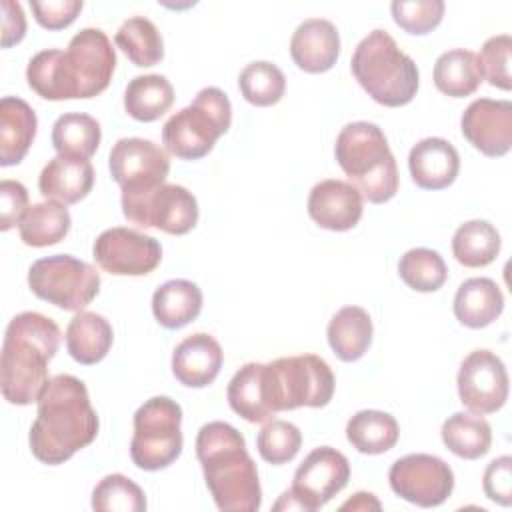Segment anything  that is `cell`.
<instances>
[{
	"label": "cell",
	"instance_id": "6da1fadb",
	"mask_svg": "<svg viewBox=\"0 0 512 512\" xmlns=\"http://www.w3.org/2000/svg\"><path fill=\"white\" fill-rule=\"evenodd\" d=\"M98 414L84 382L72 374L52 376L40 398L30 428V450L48 466L64 464L98 436Z\"/></svg>",
	"mask_w": 512,
	"mask_h": 512
},
{
	"label": "cell",
	"instance_id": "7a4b0ae2",
	"mask_svg": "<svg viewBox=\"0 0 512 512\" xmlns=\"http://www.w3.org/2000/svg\"><path fill=\"white\" fill-rule=\"evenodd\" d=\"M196 456L206 486L224 512H256L262 488L244 436L228 422H208L198 430Z\"/></svg>",
	"mask_w": 512,
	"mask_h": 512
},
{
	"label": "cell",
	"instance_id": "3957f363",
	"mask_svg": "<svg viewBox=\"0 0 512 512\" xmlns=\"http://www.w3.org/2000/svg\"><path fill=\"white\" fill-rule=\"evenodd\" d=\"M58 324L40 312H20L6 328L0 360V388L6 402H38L48 378V364L60 346Z\"/></svg>",
	"mask_w": 512,
	"mask_h": 512
},
{
	"label": "cell",
	"instance_id": "277c9868",
	"mask_svg": "<svg viewBox=\"0 0 512 512\" xmlns=\"http://www.w3.org/2000/svg\"><path fill=\"white\" fill-rule=\"evenodd\" d=\"M336 162L360 196L382 204L398 192V166L384 132L372 122L346 124L334 146Z\"/></svg>",
	"mask_w": 512,
	"mask_h": 512
},
{
	"label": "cell",
	"instance_id": "5b68a950",
	"mask_svg": "<svg viewBox=\"0 0 512 512\" xmlns=\"http://www.w3.org/2000/svg\"><path fill=\"white\" fill-rule=\"evenodd\" d=\"M350 68L368 96L382 106H406L418 92V66L386 30H372L358 42Z\"/></svg>",
	"mask_w": 512,
	"mask_h": 512
},
{
	"label": "cell",
	"instance_id": "8992f818",
	"mask_svg": "<svg viewBox=\"0 0 512 512\" xmlns=\"http://www.w3.org/2000/svg\"><path fill=\"white\" fill-rule=\"evenodd\" d=\"M266 402L272 414L294 408H322L332 400L334 374L316 354L276 358L262 364Z\"/></svg>",
	"mask_w": 512,
	"mask_h": 512
},
{
	"label": "cell",
	"instance_id": "52a82bcc",
	"mask_svg": "<svg viewBox=\"0 0 512 512\" xmlns=\"http://www.w3.org/2000/svg\"><path fill=\"white\" fill-rule=\"evenodd\" d=\"M232 124V106L228 96L214 86L202 88L190 106L174 112L164 128L162 142L166 150L182 160L206 156L216 140Z\"/></svg>",
	"mask_w": 512,
	"mask_h": 512
},
{
	"label": "cell",
	"instance_id": "ba28073f",
	"mask_svg": "<svg viewBox=\"0 0 512 512\" xmlns=\"http://www.w3.org/2000/svg\"><path fill=\"white\" fill-rule=\"evenodd\" d=\"M182 452V408L168 396H154L134 412L130 458L140 470L170 466Z\"/></svg>",
	"mask_w": 512,
	"mask_h": 512
},
{
	"label": "cell",
	"instance_id": "9c48e42d",
	"mask_svg": "<svg viewBox=\"0 0 512 512\" xmlns=\"http://www.w3.org/2000/svg\"><path fill=\"white\" fill-rule=\"evenodd\" d=\"M28 286L34 296L62 310L80 312L100 290V274L84 260L70 254H54L36 260L28 268Z\"/></svg>",
	"mask_w": 512,
	"mask_h": 512
},
{
	"label": "cell",
	"instance_id": "30bf717a",
	"mask_svg": "<svg viewBox=\"0 0 512 512\" xmlns=\"http://www.w3.org/2000/svg\"><path fill=\"white\" fill-rule=\"evenodd\" d=\"M350 480L348 458L332 446L314 448L294 472L292 486L272 506L274 510L314 512L330 502Z\"/></svg>",
	"mask_w": 512,
	"mask_h": 512
},
{
	"label": "cell",
	"instance_id": "8fae6325",
	"mask_svg": "<svg viewBox=\"0 0 512 512\" xmlns=\"http://www.w3.org/2000/svg\"><path fill=\"white\" fill-rule=\"evenodd\" d=\"M122 214L140 228L182 236L198 222V202L184 186L162 184L146 192H122Z\"/></svg>",
	"mask_w": 512,
	"mask_h": 512
},
{
	"label": "cell",
	"instance_id": "7c38bea8",
	"mask_svg": "<svg viewBox=\"0 0 512 512\" xmlns=\"http://www.w3.org/2000/svg\"><path fill=\"white\" fill-rule=\"evenodd\" d=\"M390 488L410 504L432 508L448 500L454 490V472L438 456L408 454L398 458L388 472Z\"/></svg>",
	"mask_w": 512,
	"mask_h": 512
},
{
	"label": "cell",
	"instance_id": "4fadbf2b",
	"mask_svg": "<svg viewBox=\"0 0 512 512\" xmlns=\"http://www.w3.org/2000/svg\"><path fill=\"white\" fill-rule=\"evenodd\" d=\"M64 60L76 98H94L104 92L116 68V52L100 28H84L74 34Z\"/></svg>",
	"mask_w": 512,
	"mask_h": 512
},
{
	"label": "cell",
	"instance_id": "5bb4252c",
	"mask_svg": "<svg viewBox=\"0 0 512 512\" xmlns=\"http://www.w3.org/2000/svg\"><path fill=\"white\" fill-rule=\"evenodd\" d=\"M114 182L122 192H146L166 184L170 158L146 138H120L108 156Z\"/></svg>",
	"mask_w": 512,
	"mask_h": 512
},
{
	"label": "cell",
	"instance_id": "9a60e30c",
	"mask_svg": "<svg viewBox=\"0 0 512 512\" xmlns=\"http://www.w3.org/2000/svg\"><path fill=\"white\" fill-rule=\"evenodd\" d=\"M96 264L116 276L150 274L162 260V246L156 238L132 228H108L92 246Z\"/></svg>",
	"mask_w": 512,
	"mask_h": 512
},
{
	"label": "cell",
	"instance_id": "2e32d148",
	"mask_svg": "<svg viewBox=\"0 0 512 512\" xmlns=\"http://www.w3.org/2000/svg\"><path fill=\"white\" fill-rule=\"evenodd\" d=\"M460 402L474 414L498 412L508 400L506 366L490 350L470 352L458 370Z\"/></svg>",
	"mask_w": 512,
	"mask_h": 512
},
{
	"label": "cell",
	"instance_id": "e0dca14e",
	"mask_svg": "<svg viewBox=\"0 0 512 512\" xmlns=\"http://www.w3.org/2000/svg\"><path fill=\"white\" fill-rule=\"evenodd\" d=\"M464 138L484 156L500 158L512 146V102L478 98L460 118Z\"/></svg>",
	"mask_w": 512,
	"mask_h": 512
},
{
	"label": "cell",
	"instance_id": "ac0fdd59",
	"mask_svg": "<svg viewBox=\"0 0 512 512\" xmlns=\"http://www.w3.org/2000/svg\"><path fill=\"white\" fill-rule=\"evenodd\" d=\"M362 196L344 180H320L308 196L310 218L326 230L346 232L352 230L362 218Z\"/></svg>",
	"mask_w": 512,
	"mask_h": 512
},
{
	"label": "cell",
	"instance_id": "d6986e66",
	"mask_svg": "<svg viewBox=\"0 0 512 512\" xmlns=\"http://www.w3.org/2000/svg\"><path fill=\"white\" fill-rule=\"evenodd\" d=\"M340 54V34L330 20L308 18L290 38V56L294 64L308 74L330 70Z\"/></svg>",
	"mask_w": 512,
	"mask_h": 512
},
{
	"label": "cell",
	"instance_id": "ffe728a7",
	"mask_svg": "<svg viewBox=\"0 0 512 512\" xmlns=\"http://www.w3.org/2000/svg\"><path fill=\"white\" fill-rule=\"evenodd\" d=\"M222 360L224 354L218 340L206 332H196L174 348L172 374L188 388H204L216 380Z\"/></svg>",
	"mask_w": 512,
	"mask_h": 512
},
{
	"label": "cell",
	"instance_id": "44dd1931",
	"mask_svg": "<svg viewBox=\"0 0 512 512\" xmlns=\"http://www.w3.org/2000/svg\"><path fill=\"white\" fill-rule=\"evenodd\" d=\"M408 168L416 186L424 190H442L456 180L460 156L448 140L430 136L412 146Z\"/></svg>",
	"mask_w": 512,
	"mask_h": 512
},
{
	"label": "cell",
	"instance_id": "7402d4cb",
	"mask_svg": "<svg viewBox=\"0 0 512 512\" xmlns=\"http://www.w3.org/2000/svg\"><path fill=\"white\" fill-rule=\"evenodd\" d=\"M94 186V168L88 158L54 156L40 172L38 188L46 200L76 204L88 196Z\"/></svg>",
	"mask_w": 512,
	"mask_h": 512
},
{
	"label": "cell",
	"instance_id": "603a6c76",
	"mask_svg": "<svg viewBox=\"0 0 512 512\" xmlns=\"http://www.w3.org/2000/svg\"><path fill=\"white\" fill-rule=\"evenodd\" d=\"M38 118L34 108L16 96L0 100V164L14 166L22 162L34 142Z\"/></svg>",
	"mask_w": 512,
	"mask_h": 512
},
{
	"label": "cell",
	"instance_id": "cb8c5ba5",
	"mask_svg": "<svg viewBox=\"0 0 512 512\" xmlns=\"http://www.w3.org/2000/svg\"><path fill=\"white\" fill-rule=\"evenodd\" d=\"M504 310V294L492 278H468L454 294V316L466 328H484Z\"/></svg>",
	"mask_w": 512,
	"mask_h": 512
},
{
	"label": "cell",
	"instance_id": "d4e9b609",
	"mask_svg": "<svg viewBox=\"0 0 512 512\" xmlns=\"http://www.w3.org/2000/svg\"><path fill=\"white\" fill-rule=\"evenodd\" d=\"M372 320L360 306L340 308L328 322V344L342 362L360 360L372 344Z\"/></svg>",
	"mask_w": 512,
	"mask_h": 512
},
{
	"label": "cell",
	"instance_id": "484cf974",
	"mask_svg": "<svg viewBox=\"0 0 512 512\" xmlns=\"http://www.w3.org/2000/svg\"><path fill=\"white\" fill-rule=\"evenodd\" d=\"M112 340L114 332L110 322L96 312L80 310L66 328V350L84 366L104 360L112 348Z\"/></svg>",
	"mask_w": 512,
	"mask_h": 512
},
{
	"label": "cell",
	"instance_id": "4316f807",
	"mask_svg": "<svg viewBox=\"0 0 512 512\" xmlns=\"http://www.w3.org/2000/svg\"><path fill=\"white\" fill-rule=\"evenodd\" d=\"M202 310V290L184 278L168 280L152 294V312L160 326L178 330L198 318Z\"/></svg>",
	"mask_w": 512,
	"mask_h": 512
},
{
	"label": "cell",
	"instance_id": "83f0119b",
	"mask_svg": "<svg viewBox=\"0 0 512 512\" xmlns=\"http://www.w3.org/2000/svg\"><path fill=\"white\" fill-rule=\"evenodd\" d=\"M484 74L478 54L464 48H454L438 56L434 64V84L450 98H466L478 90Z\"/></svg>",
	"mask_w": 512,
	"mask_h": 512
},
{
	"label": "cell",
	"instance_id": "f1b7e54d",
	"mask_svg": "<svg viewBox=\"0 0 512 512\" xmlns=\"http://www.w3.org/2000/svg\"><path fill=\"white\" fill-rule=\"evenodd\" d=\"M174 104V88L166 76L144 74L128 82L124 90V110L138 122H154Z\"/></svg>",
	"mask_w": 512,
	"mask_h": 512
},
{
	"label": "cell",
	"instance_id": "f546056e",
	"mask_svg": "<svg viewBox=\"0 0 512 512\" xmlns=\"http://www.w3.org/2000/svg\"><path fill=\"white\" fill-rule=\"evenodd\" d=\"M70 224L72 220L66 204L58 200H46L28 206L18 224V232L20 240L26 246L44 248L64 240V236L70 230Z\"/></svg>",
	"mask_w": 512,
	"mask_h": 512
},
{
	"label": "cell",
	"instance_id": "4dcf8cb0",
	"mask_svg": "<svg viewBox=\"0 0 512 512\" xmlns=\"http://www.w3.org/2000/svg\"><path fill=\"white\" fill-rule=\"evenodd\" d=\"M444 446L464 460H476L490 450L492 428L482 414L454 412L442 424Z\"/></svg>",
	"mask_w": 512,
	"mask_h": 512
},
{
	"label": "cell",
	"instance_id": "1f68e13d",
	"mask_svg": "<svg viewBox=\"0 0 512 512\" xmlns=\"http://www.w3.org/2000/svg\"><path fill=\"white\" fill-rule=\"evenodd\" d=\"M230 408L248 422H268L274 414L268 408L262 364L248 362L244 364L228 382L226 388Z\"/></svg>",
	"mask_w": 512,
	"mask_h": 512
},
{
	"label": "cell",
	"instance_id": "d6a6232c",
	"mask_svg": "<svg viewBox=\"0 0 512 512\" xmlns=\"http://www.w3.org/2000/svg\"><path fill=\"white\" fill-rule=\"evenodd\" d=\"M400 428L392 414L360 410L346 424V438L362 454H384L398 442Z\"/></svg>",
	"mask_w": 512,
	"mask_h": 512
},
{
	"label": "cell",
	"instance_id": "836d02e7",
	"mask_svg": "<svg viewBox=\"0 0 512 512\" xmlns=\"http://www.w3.org/2000/svg\"><path fill=\"white\" fill-rule=\"evenodd\" d=\"M28 86L44 100H72L76 98L74 86L66 72L64 52L56 48L34 54L26 68Z\"/></svg>",
	"mask_w": 512,
	"mask_h": 512
},
{
	"label": "cell",
	"instance_id": "e575fe53",
	"mask_svg": "<svg viewBox=\"0 0 512 512\" xmlns=\"http://www.w3.org/2000/svg\"><path fill=\"white\" fill-rule=\"evenodd\" d=\"M102 140L96 118L84 112H66L52 126V146L62 156L90 158Z\"/></svg>",
	"mask_w": 512,
	"mask_h": 512
},
{
	"label": "cell",
	"instance_id": "d590c367",
	"mask_svg": "<svg viewBox=\"0 0 512 512\" xmlns=\"http://www.w3.org/2000/svg\"><path fill=\"white\" fill-rule=\"evenodd\" d=\"M500 252V234L486 220H470L456 228L452 236V254L466 268H482L496 260Z\"/></svg>",
	"mask_w": 512,
	"mask_h": 512
},
{
	"label": "cell",
	"instance_id": "8d00e7d4",
	"mask_svg": "<svg viewBox=\"0 0 512 512\" xmlns=\"http://www.w3.org/2000/svg\"><path fill=\"white\" fill-rule=\"evenodd\" d=\"M116 46L134 66H154L164 58V42L156 24L144 16H132L122 22L114 36Z\"/></svg>",
	"mask_w": 512,
	"mask_h": 512
},
{
	"label": "cell",
	"instance_id": "74e56055",
	"mask_svg": "<svg viewBox=\"0 0 512 512\" xmlns=\"http://www.w3.org/2000/svg\"><path fill=\"white\" fill-rule=\"evenodd\" d=\"M398 274L416 292H436L448 278L444 258L430 248H412L398 262Z\"/></svg>",
	"mask_w": 512,
	"mask_h": 512
},
{
	"label": "cell",
	"instance_id": "f35d334b",
	"mask_svg": "<svg viewBox=\"0 0 512 512\" xmlns=\"http://www.w3.org/2000/svg\"><path fill=\"white\" fill-rule=\"evenodd\" d=\"M238 88L246 102L264 108L280 102L286 90V78L276 64L258 60L250 62L238 74Z\"/></svg>",
	"mask_w": 512,
	"mask_h": 512
},
{
	"label": "cell",
	"instance_id": "ab89813d",
	"mask_svg": "<svg viewBox=\"0 0 512 512\" xmlns=\"http://www.w3.org/2000/svg\"><path fill=\"white\" fill-rule=\"evenodd\" d=\"M92 508L98 512H144L146 496L124 474H108L92 490Z\"/></svg>",
	"mask_w": 512,
	"mask_h": 512
},
{
	"label": "cell",
	"instance_id": "60d3db41",
	"mask_svg": "<svg viewBox=\"0 0 512 512\" xmlns=\"http://www.w3.org/2000/svg\"><path fill=\"white\" fill-rule=\"evenodd\" d=\"M302 446L300 430L286 420H270L256 436V448L264 462L280 466L296 458Z\"/></svg>",
	"mask_w": 512,
	"mask_h": 512
},
{
	"label": "cell",
	"instance_id": "b9f144b4",
	"mask_svg": "<svg viewBox=\"0 0 512 512\" xmlns=\"http://www.w3.org/2000/svg\"><path fill=\"white\" fill-rule=\"evenodd\" d=\"M394 22L408 34L432 32L444 16L442 0H394L390 4Z\"/></svg>",
	"mask_w": 512,
	"mask_h": 512
},
{
	"label": "cell",
	"instance_id": "7bdbcfd3",
	"mask_svg": "<svg viewBox=\"0 0 512 512\" xmlns=\"http://www.w3.org/2000/svg\"><path fill=\"white\" fill-rule=\"evenodd\" d=\"M510 52H512L510 34H498V36L488 38L484 42L480 54H478L484 78L500 90H510L512 88Z\"/></svg>",
	"mask_w": 512,
	"mask_h": 512
},
{
	"label": "cell",
	"instance_id": "ee69618b",
	"mask_svg": "<svg viewBox=\"0 0 512 512\" xmlns=\"http://www.w3.org/2000/svg\"><path fill=\"white\" fill-rule=\"evenodd\" d=\"M82 0H30L36 22L46 30H62L70 26L82 10Z\"/></svg>",
	"mask_w": 512,
	"mask_h": 512
},
{
	"label": "cell",
	"instance_id": "f6af8a7d",
	"mask_svg": "<svg viewBox=\"0 0 512 512\" xmlns=\"http://www.w3.org/2000/svg\"><path fill=\"white\" fill-rule=\"evenodd\" d=\"M482 488L488 500L510 506L512 504V458L500 456L492 460L482 476Z\"/></svg>",
	"mask_w": 512,
	"mask_h": 512
},
{
	"label": "cell",
	"instance_id": "bcb514c9",
	"mask_svg": "<svg viewBox=\"0 0 512 512\" xmlns=\"http://www.w3.org/2000/svg\"><path fill=\"white\" fill-rule=\"evenodd\" d=\"M28 210V190L18 180L0 182V230H10L20 224Z\"/></svg>",
	"mask_w": 512,
	"mask_h": 512
},
{
	"label": "cell",
	"instance_id": "7dc6e473",
	"mask_svg": "<svg viewBox=\"0 0 512 512\" xmlns=\"http://www.w3.org/2000/svg\"><path fill=\"white\" fill-rule=\"evenodd\" d=\"M2 48L18 44L26 34V18L22 6L12 0H2Z\"/></svg>",
	"mask_w": 512,
	"mask_h": 512
},
{
	"label": "cell",
	"instance_id": "c3c4849f",
	"mask_svg": "<svg viewBox=\"0 0 512 512\" xmlns=\"http://www.w3.org/2000/svg\"><path fill=\"white\" fill-rule=\"evenodd\" d=\"M380 510V502L370 492H356L348 502L340 506V510Z\"/></svg>",
	"mask_w": 512,
	"mask_h": 512
}]
</instances>
